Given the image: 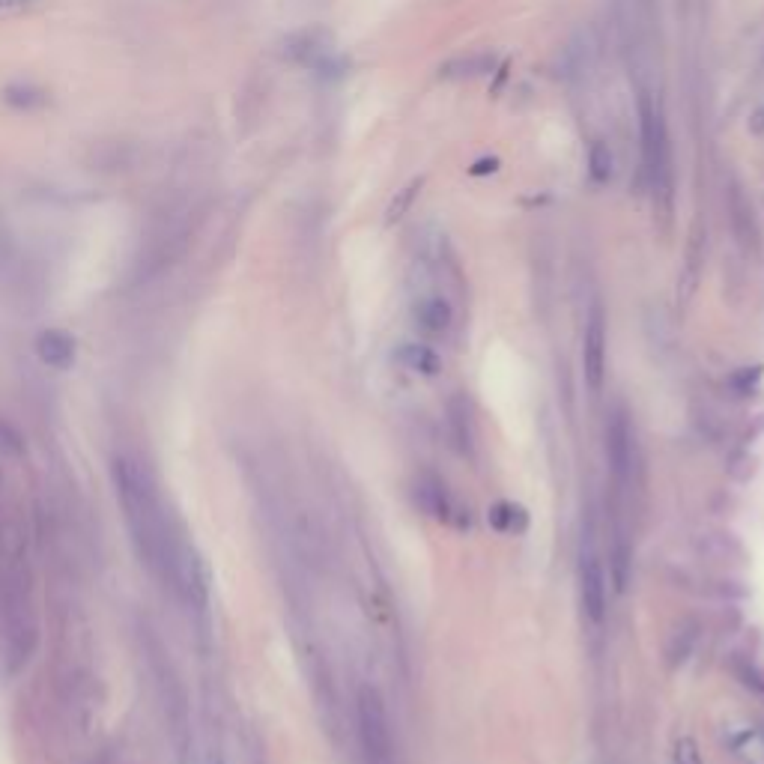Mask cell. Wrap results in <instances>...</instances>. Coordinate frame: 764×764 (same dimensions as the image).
Returning <instances> with one entry per match:
<instances>
[{"label":"cell","instance_id":"6da1fadb","mask_svg":"<svg viewBox=\"0 0 764 764\" xmlns=\"http://www.w3.org/2000/svg\"><path fill=\"white\" fill-rule=\"evenodd\" d=\"M114 487L141 565L189 606H206V573L186 535L177 532L156 478L129 457L114 460Z\"/></svg>","mask_w":764,"mask_h":764},{"label":"cell","instance_id":"7a4b0ae2","mask_svg":"<svg viewBox=\"0 0 764 764\" xmlns=\"http://www.w3.org/2000/svg\"><path fill=\"white\" fill-rule=\"evenodd\" d=\"M639 120H642V159H645V177L654 197H663V209L672 206V159H669V138L663 117L651 105L648 96L639 99Z\"/></svg>","mask_w":764,"mask_h":764},{"label":"cell","instance_id":"3957f363","mask_svg":"<svg viewBox=\"0 0 764 764\" xmlns=\"http://www.w3.org/2000/svg\"><path fill=\"white\" fill-rule=\"evenodd\" d=\"M356 720H359V741L368 764H394V738H391V720L385 711L377 687H359L356 696Z\"/></svg>","mask_w":764,"mask_h":764},{"label":"cell","instance_id":"277c9868","mask_svg":"<svg viewBox=\"0 0 764 764\" xmlns=\"http://www.w3.org/2000/svg\"><path fill=\"white\" fill-rule=\"evenodd\" d=\"M576 585H579V606L588 621L600 624L606 618V573L600 553L594 547V532H582L579 553H576Z\"/></svg>","mask_w":764,"mask_h":764},{"label":"cell","instance_id":"5b68a950","mask_svg":"<svg viewBox=\"0 0 764 764\" xmlns=\"http://www.w3.org/2000/svg\"><path fill=\"white\" fill-rule=\"evenodd\" d=\"M582 374L588 388L597 394L606 382V314L603 305L594 302L585 320V335H582Z\"/></svg>","mask_w":764,"mask_h":764},{"label":"cell","instance_id":"8992f818","mask_svg":"<svg viewBox=\"0 0 764 764\" xmlns=\"http://www.w3.org/2000/svg\"><path fill=\"white\" fill-rule=\"evenodd\" d=\"M633 448H636V439H633L630 418H627V412L618 409V412H612L609 427H606V454H609L612 475L618 484H627L633 478Z\"/></svg>","mask_w":764,"mask_h":764},{"label":"cell","instance_id":"52a82bcc","mask_svg":"<svg viewBox=\"0 0 764 764\" xmlns=\"http://www.w3.org/2000/svg\"><path fill=\"white\" fill-rule=\"evenodd\" d=\"M729 215H732V230H735L738 245H741L747 254H759V251H762L759 218H756V209H753L750 197L738 189V186L729 191Z\"/></svg>","mask_w":764,"mask_h":764},{"label":"cell","instance_id":"ba28073f","mask_svg":"<svg viewBox=\"0 0 764 764\" xmlns=\"http://www.w3.org/2000/svg\"><path fill=\"white\" fill-rule=\"evenodd\" d=\"M412 499H415V505H418L427 517H433L436 523H451L454 514H457V508H454V502H451L445 484H442L436 475H430V472H424V475L415 478V484H412Z\"/></svg>","mask_w":764,"mask_h":764},{"label":"cell","instance_id":"9c48e42d","mask_svg":"<svg viewBox=\"0 0 764 764\" xmlns=\"http://www.w3.org/2000/svg\"><path fill=\"white\" fill-rule=\"evenodd\" d=\"M36 356L51 371H69L75 365V338L63 329H45L36 338Z\"/></svg>","mask_w":764,"mask_h":764},{"label":"cell","instance_id":"30bf717a","mask_svg":"<svg viewBox=\"0 0 764 764\" xmlns=\"http://www.w3.org/2000/svg\"><path fill=\"white\" fill-rule=\"evenodd\" d=\"M415 323L424 335L430 338H442L448 335L451 323H454V311L448 305V299L442 296H424L418 305H415Z\"/></svg>","mask_w":764,"mask_h":764},{"label":"cell","instance_id":"8fae6325","mask_svg":"<svg viewBox=\"0 0 764 764\" xmlns=\"http://www.w3.org/2000/svg\"><path fill=\"white\" fill-rule=\"evenodd\" d=\"M702 263H705V236H702V224L693 227L690 233V245H687V260L681 269V281H678V299L690 302V296L699 287V275H702Z\"/></svg>","mask_w":764,"mask_h":764},{"label":"cell","instance_id":"7c38bea8","mask_svg":"<svg viewBox=\"0 0 764 764\" xmlns=\"http://www.w3.org/2000/svg\"><path fill=\"white\" fill-rule=\"evenodd\" d=\"M448 427H451L454 445L463 454H472V448H475V421H472V406H469L466 394H454L448 400Z\"/></svg>","mask_w":764,"mask_h":764},{"label":"cell","instance_id":"4fadbf2b","mask_svg":"<svg viewBox=\"0 0 764 764\" xmlns=\"http://www.w3.org/2000/svg\"><path fill=\"white\" fill-rule=\"evenodd\" d=\"M397 359H400V365L403 368H409L412 374H421V377H439L442 374V356L433 350V347H427V344H418V341H409V344H403L400 350H397Z\"/></svg>","mask_w":764,"mask_h":764},{"label":"cell","instance_id":"5bb4252c","mask_svg":"<svg viewBox=\"0 0 764 764\" xmlns=\"http://www.w3.org/2000/svg\"><path fill=\"white\" fill-rule=\"evenodd\" d=\"M487 520H490V526H493L496 532H505V535H523V532L529 529V514H526V508L517 505V502H508V499L490 505Z\"/></svg>","mask_w":764,"mask_h":764},{"label":"cell","instance_id":"9a60e30c","mask_svg":"<svg viewBox=\"0 0 764 764\" xmlns=\"http://www.w3.org/2000/svg\"><path fill=\"white\" fill-rule=\"evenodd\" d=\"M490 69H493V57L484 51H475V54L448 60L445 66H439V75L442 78H478V75H487Z\"/></svg>","mask_w":764,"mask_h":764},{"label":"cell","instance_id":"2e32d148","mask_svg":"<svg viewBox=\"0 0 764 764\" xmlns=\"http://www.w3.org/2000/svg\"><path fill=\"white\" fill-rule=\"evenodd\" d=\"M612 168H615L612 150H609L606 141L597 138V141L591 144V150H588V174H591V180L600 183V186H606V183L612 180Z\"/></svg>","mask_w":764,"mask_h":764},{"label":"cell","instance_id":"e0dca14e","mask_svg":"<svg viewBox=\"0 0 764 764\" xmlns=\"http://www.w3.org/2000/svg\"><path fill=\"white\" fill-rule=\"evenodd\" d=\"M421 186H424V177H415V180H409L403 189L394 191V197H391V203H388V209H385V224H397V221L409 212V206H412V200L418 197Z\"/></svg>","mask_w":764,"mask_h":764},{"label":"cell","instance_id":"ac0fdd59","mask_svg":"<svg viewBox=\"0 0 764 764\" xmlns=\"http://www.w3.org/2000/svg\"><path fill=\"white\" fill-rule=\"evenodd\" d=\"M675 764H705L702 762V750H699L696 738L681 735V738L675 741Z\"/></svg>","mask_w":764,"mask_h":764},{"label":"cell","instance_id":"d6986e66","mask_svg":"<svg viewBox=\"0 0 764 764\" xmlns=\"http://www.w3.org/2000/svg\"><path fill=\"white\" fill-rule=\"evenodd\" d=\"M6 102L9 105H15V108H30V105H39L42 102V93L39 90H33V87H9L6 90Z\"/></svg>","mask_w":764,"mask_h":764},{"label":"cell","instance_id":"ffe728a7","mask_svg":"<svg viewBox=\"0 0 764 764\" xmlns=\"http://www.w3.org/2000/svg\"><path fill=\"white\" fill-rule=\"evenodd\" d=\"M36 0H0V21L3 18H12V15H18V12H24V9H30Z\"/></svg>","mask_w":764,"mask_h":764},{"label":"cell","instance_id":"44dd1931","mask_svg":"<svg viewBox=\"0 0 764 764\" xmlns=\"http://www.w3.org/2000/svg\"><path fill=\"white\" fill-rule=\"evenodd\" d=\"M496 165H499V159H490V162L484 159V162H478V165L472 168V174H475V177H481V174H493V171H496Z\"/></svg>","mask_w":764,"mask_h":764}]
</instances>
